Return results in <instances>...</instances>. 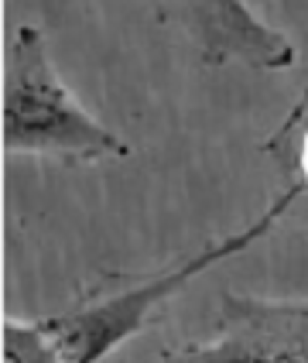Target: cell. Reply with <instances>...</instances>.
Masks as SVG:
<instances>
[{
    "instance_id": "4",
    "label": "cell",
    "mask_w": 308,
    "mask_h": 363,
    "mask_svg": "<svg viewBox=\"0 0 308 363\" xmlns=\"http://www.w3.org/2000/svg\"><path fill=\"white\" fill-rule=\"evenodd\" d=\"M171 18L195 38L209 62H244L253 69H287L295 48L264 28L240 0H164Z\"/></svg>"
},
{
    "instance_id": "2",
    "label": "cell",
    "mask_w": 308,
    "mask_h": 363,
    "mask_svg": "<svg viewBox=\"0 0 308 363\" xmlns=\"http://www.w3.org/2000/svg\"><path fill=\"white\" fill-rule=\"evenodd\" d=\"M4 151L55 158H127L130 147L65 89L35 28H21L4 69Z\"/></svg>"
},
{
    "instance_id": "6",
    "label": "cell",
    "mask_w": 308,
    "mask_h": 363,
    "mask_svg": "<svg viewBox=\"0 0 308 363\" xmlns=\"http://www.w3.org/2000/svg\"><path fill=\"white\" fill-rule=\"evenodd\" d=\"M295 164H298V185L308 192V127H305V134H302V144H298V155H295Z\"/></svg>"
},
{
    "instance_id": "3",
    "label": "cell",
    "mask_w": 308,
    "mask_h": 363,
    "mask_svg": "<svg viewBox=\"0 0 308 363\" xmlns=\"http://www.w3.org/2000/svg\"><path fill=\"white\" fill-rule=\"evenodd\" d=\"M161 363H308V298L267 302L226 291L216 333L168 350Z\"/></svg>"
},
{
    "instance_id": "5",
    "label": "cell",
    "mask_w": 308,
    "mask_h": 363,
    "mask_svg": "<svg viewBox=\"0 0 308 363\" xmlns=\"http://www.w3.org/2000/svg\"><path fill=\"white\" fill-rule=\"evenodd\" d=\"M4 363H62L52 336L41 323H24L7 315L4 319Z\"/></svg>"
},
{
    "instance_id": "1",
    "label": "cell",
    "mask_w": 308,
    "mask_h": 363,
    "mask_svg": "<svg viewBox=\"0 0 308 363\" xmlns=\"http://www.w3.org/2000/svg\"><path fill=\"white\" fill-rule=\"evenodd\" d=\"M302 192L305 189L298 182H287L285 192L253 223H246L244 230L229 233L223 240L205 243L199 254H192L178 264H168L147 278L144 274L141 278H113V284L93 288L72 308H65L59 315H48V319H38L41 329L52 336L62 363H103L113 350H120L127 340H134L144 325L154 319V312L164 302H171L188 281H195L209 267L244 254L246 247H253L261 237H267L270 226L285 216L291 202Z\"/></svg>"
}]
</instances>
